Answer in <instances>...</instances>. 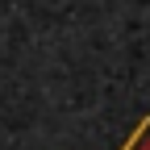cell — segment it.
Here are the masks:
<instances>
[{"instance_id": "cell-1", "label": "cell", "mask_w": 150, "mask_h": 150, "mask_svg": "<svg viewBox=\"0 0 150 150\" xmlns=\"http://www.w3.org/2000/svg\"><path fill=\"white\" fill-rule=\"evenodd\" d=\"M134 150H150V134H142V142H138Z\"/></svg>"}]
</instances>
